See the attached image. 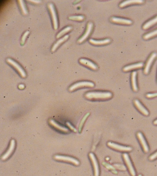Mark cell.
I'll use <instances>...</instances> for the list:
<instances>
[{"instance_id":"obj_1","label":"cell","mask_w":157,"mask_h":176,"mask_svg":"<svg viewBox=\"0 0 157 176\" xmlns=\"http://www.w3.org/2000/svg\"><path fill=\"white\" fill-rule=\"evenodd\" d=\"M112 93L110 92H90L85 94V97L88 100H104L111 98Z\"/></svg>"},{"instance_id":"obj_2","label":"cell","mask_w":157,"mask_h":176,"mask_svg":"<svg viewBox=\"0 0 157 176\" xmlns=\"http://www.w3.org/2000/svg\"><path fill=\"white\" fill-rule=\"evenodd\" d=\"M54 159L57 161L66 162L76 166L79 165L80 164V162L76 159L65 155H54Z\"/></svg>"},{"instance_id":"obj_3","label":"cell","mask_w":157,"mask_h":176,"mask_svg":"<svg viewBox=\"0 0 157 176\" xmlns=\"http://www.w3.org/2000/svg\"><path fill=\"white\" fill-rule=\"evenodd\" d=\"M47 7L50 13L54 29L57 30L58 28V20L55 7L53 3H49Z\"/></svg>"},{"instance_id":"obj_4","label":"cell","mask_w":157,"mask_h":176,"mask_svg":"<svg viewBox=\"0 0 157 176\" xmlns=\"http://www.w3.org/2000/svg\"><path fill=\"white\" fill-rule=\"evenodd\" d=\"M6 61L8 64L10 65L16 70L22 78H25L26 77V73L24 70L18 63L10 58H8L6 59Z\"/></svg>"},{"instance_id":"obj_5","label":"cell","mask_w":157,"mask_h":176,"mask_svg":"<svg viewBox=\"0 0 157 176\" xmlns=\"http://www.w3.org/2000/svg\"><path fill=\"white\" fill-rule=\"evenodd\" d=\"M95 84L93 82L89 81H82L74 84L70 87V91H73L78 89L86 88H93Z\"/></svg>"},{"instance_id":"obj_6","label":"cell","mask_w":157,"mask_h":176,"mask_svg":"<svg viewBox=\"0 0 157 176\" xmlns=\"http://www.w3.org/2000/svg\"><path fill=\"white\" fill-rule=\"evenodd\" d=\"M107 146L112 149L121 152H129L132 150V148L130 147L125 146L119 145L112 142H109L107 143Z\"/></svg>"},{"instance_id":"obj_7","label":"cell","mask_w":157,"mask_h":176,"mask_svg":"<svg viewBox=\"0 0 157 176\" xmlns=\"http://www.w3.org/2000/svg\"><path fill=\"white\" fill-rule=\"evenodd\" d=\"M93 27V23L92 22H89L88 23L87 25L86 30L85 31L84 33L78 40V43H82L88 38L91 33Z\"/></svg>"},{"instance_id":"obj_8","label":"cell","mask_w":157,"mask_h":176,"mask_svg":"<svg viewBox=\"0 0 157 176\" xmlns=\"http://www.w3.org/2000/svg\"><path fill=\"white\" fill-rule=\"evenodd\" d=\"M90 161L93 166L94 176H99L100 174L99 167L96 157L93 153H90L89 154Z\"/></svg>"},{"instance_id":"obj_9","label":"cell","mask_w":157,"mask_h":176,"mask_svg":"<svg viewBox=\"0 0 157 176\" xmlns=\"http://www.w3.org/2000/svg\"><path fill=\"white\" fill-rule=\"evenodd\" d=\"M125 162L128 167V169L130 172V173L132 176H135L136 172L134 168L132 162H131L130 159L129 155L127 153H124L122 155Z\"/></svg>"},{"instance_id":"obj_10","label":"cell","mask_w":157,"mask_h":176,"mask_svg":"<svg viewBox=\"0 0 157 176\" xmlns=\"http://www.w3.org/2000/svg\"><path fill=\"white\" fill-rule=\"evenodd\" d=\"M110 21L114 23L125 25H130L133 23V21L131 20L116 17H111Z\"/></svg>"},{"instance_id":"obj_11","label":"cell","mask_w":157,"mask_h":176,"mask_svg":"<svg viewBox=\"0 0 157 176\" xmlns=\"http://www.w3.org/2000/svg\"><path fill=\"white\" fill-rule=\"evenodd\" d=\"M157 56V53L153 52L148 58L144 67V72L145 74H148L149 73L152 64L154 61L156 59Z\"/></svg>"},{"instance_id":"obj_12","label":"cell","mask_w":157,"mask_h":176,"mask_svg":"<svg viewBox=\"0 0 157 176\" xmlns=\"http://www.w3.org/2000/svg\"><path fill=\"white\" fill-rule=\"evenodd\" d=\"M79 62L82 65L93 70L96 71L98 69V67L97 65L89 60L81 58L79 59Z\"/></svg>"},{"instance_id":"obj_13","label":"cell","mask_w":157,"mask_h":176,"mask_svg":"<svg viewBox=\"0 0 157 176\" xmlns=\"http://www.w3.org/2000/svg\"><path fill=\"white\" fill-rule=\"evenodd\" d=\"M15 147V141L14 140H12L10 142L9 147L7 151L1 156V160L3 161L6 160L9 158L14 151Z\"/></svg>"},{"instance_id":"obj_14","label":"cell","mask_w":157,"mask_h":176,"mask_svg":"<svg viewBox=\"0 0 157 176\" xmlns=\"http://www.w3.org/2000/svg\"><path fill=\"white\" fill-rule=\"evenodd\" d=\"M144 2L143 0H128L122 1L119 5V7L123 8L134 5L143 4Z\"/></svg>"},{"instance_id":"obj_15","label":"cell","mask_w":157,"mask_h":176,"mask_svg":"<svg viewBox=\"0 0 157 176\" xmlns=\"http://www.w3.org/2000/svg\"><path fill=\"white\" fill-rule=\"evenodd\" d=\"M89 42L92 45L95 46H102L106 45L111 42V40L109 38L105 39L102 40H95L93 39H90Z\"/></svg>"},{"instance_id":"obj_16","label":"cell","mask_w":157,"mask_h":176,"mask_svg":"<svg viewBox=\"0 0 157 176\" xmlns=\"http://www.w3.org/2000/svg\"><path fill=\"white\" fill-rule=\"evenodd\" d=\"M144 64L142 62L136 63V64L129 65L124 67L123 69V71L127 72L134 70L140 69L143 67Z\"/></svg>"},{"instance_id":"obj_17","label":"cell","mask_w":157,"mask_h":176,"mask_svg":"<svg viewBox=\"0 0 157 176\" xmlns=\"http://www.w3.org/2000/svg\"><path fill=\"white\" fill-rule=\"evenodd\" d=\"M137 137L139 140L140 143H141L144 151L145 153H148L149 151V148H148L147 143L143 135L141 133L139 132L137 133Z\"/></svg>"},{"instance_id":"obj_18","label":"cell","mask_w":157,"mask_h":176,"mask_svg":"<svg viewBox=\"0 0 157 176\" xmlns=\"http://www.w3.org/2000/svg\"><path fill=\"white\" fill-rule=\"evenodd\" d=\"M69 37V35H67L61 37V38L58 40L57 42L54 43L51 48V51L54 52L58 48L61 44L66 41Z\"/></svg>"},{"instance_id":"obj_19","label":"cell","mask_w":157,"mask_h":176,"mask_svg":"<svg viewBox=\"0 0 157 176\" xmlns=\"http://www.w3.org/2000/svg\"><path fill=\"white\" fill-rule=\"evenodd\" d=\"M134 104L135 105L137 108V109L139 110L140 112H141V113L144 114L145 116H148L149 114L148 110L143 106L141 104L139 101L137 100H135L134 101Z\"/></svg>"},{"instance_id":"obj_20","label":"cell","mask_w":157,"mask_h":176,"mask_svg":"<svg viewBox=\"0 0 157 176\" xmlns=\"http://www.w3.org/2000/svg\"><path fill=\"white\" fill-rule=\"evenodd\" d=\"M49 124L53 126L56 129L63 133H67L69 132V130L67 128L63 127V126L59 125V124L56 122L55 121L53 120L49 121Z\"/></svg>"},{"instance_id":"obj_21","label":"cell","mask_w":157,"mask_h":176,"mask_svg":"<svg viewBox=\"0 0 157 176\" xmlns=\"http://www.w3.org/2000/svg\"><path fill=\"white\" fill-rule=\"evenodd\" d=\"M157 23V16L150 21L146 22L143 26V29L144 30H147L151 28L153 25Z\"/></svg>"},{"instance_id":"obj_22","label":"cell","mask_w":157,"mask_h":176,"mask_svg":"<svg viewBox=\"0 0 157 176\" xmlns=\"http://www.w3.org/2000/svg\"><path fill=\"white\" fill-rule=\"evenodd\" d=\"M136 75H137V72L136 71L133 72L131 75V83L133 90L134 92H137L138 90L137 83H136Z\"/></svg>"},{"instance_id":"obj_23","label":"cell","mask_w":157,"mask_h":176,"mask_svg":"<svg viewBox=\"0 0 157 176\" xmlns=\"http://www.w3.org/2000/svg\"><path fill=\"white\" fill-rule=\"evenodd\" d=\"M18 2L20 8V10L22 13L24 15H26L28 14V11L24 1L23 0H18Z\"/></svg>"},{"instance_id":"obj_24","label":"cell","mask_w":157,"mask_h":176,"mask_svg":"<svg viewBox=\"0 0 157 176\" xmlns=\"http://www.w3.org/2000/svg\"><path fill=\"white\" fill-rule=\"evenodd\" d=\"M72 29V27L71 26H67L65 27L58 33L57 36H56V37L57 39L60 38L68 32L71 31Z\"/></svg>"},{"instance_id":"obj_25","label":"cell","mask_w":157,"mask_h":176,"mask_svg":"<svg viewBox=\"0 0 157 176\" xmlns=\"http://www.w3.org/2000/svg\"><path fill=\"white\" fill-rule=\"evenodd\" d=\"M156 36H157V29L145 34L143 36V38L144 40H148Z\"/></svg>"},{"instance_id":"obj_26","label":"cell","mask_w":157,"mask_h":176,"mask_svg":"<svg viewBox=\"0 0 157 176\" xmlns=\"http://www.w3.org/2000/svg\"><path fill=\"white\" fill-rule=\"evenodd\" d=\"M69 19L70 20L73 21H82L85 20V17L83 15H78V16H70Z\"/></svg>"},{"instance_id":"obj_27","label":"cell","mask_w":157,"mask_h":176,"mask_svg":"<svg viewBox=\"0 0 157 176\" xmlns=\"http://www.w3.org/2000/svg\"><path fill=\"white\" fill-rule=\"evenodd\" d=\"M89 115V112L85 114V115L84 116V117H83L82 119L81 122H80L79 127H78V131H79V132H81L82 129L83 125L85 123V121L86 120L87 118L88 117Z\"/></svg>"},{"instance_id":"obj_28","label":"cell","mask_w":157,"mask_h":176,"mask_svg":"<svg viewBox=\"0 0 157 176\" xmlns=\"http://www.w3.org/2000/svg\"><path fill=\"white\" fill-rule=\"evenodd\" d=\"M29 33V31L27 30L23 34L21 37V41H20V44H21L22 45H23L24 44L26 37H28Z\"/></svg>"},{"instance_id":"obj_29","label":"cell","mask_w":157,"mask_h":176,"mask_svg":"<svg viewBox=\"0 0 157 176\" xmlns=\"http://www.w3.org/2000/svg\"><path fill=\"white\" fill-rule=\"evenodd\" d=\"M66 124L71 130L74 131V132H77V130L72 125V124L69 122H66Z\"/></svg>"},{"instance_id":"obj_30","label":"cell","mask_w":157,"mask_h":176,"mask_svg":"<svg viewBox=\"0 0 157 176\" xmlns=\"http://www.w3.org/2000/svg\"><path fill=\"white\" fill-rule=\"evenodd\" d=\"M157 158V151L156 153H154L149 157V159L150 160L152 161Z\"/></svg>"},{"instance_id":"obj_31","label":"cell","mask_w":157,"mask_h":176,"mask_svg":"<svg viewBox=\"0 0 157 176\" xmlns=\"http://www.w3.org/2000/svg\"><path fill=\"white\" fill-rule=\"evenodd\" d=\"M146 96L148 98H153V97L157 96V93L148 94L146 95Z\"/></svg>"},{"instance_id":"obj_32","label":"cell","mask_w":157,"mask_h":176,"mask_svg":"<svg viewBox=\"0 0 157 176\" xmlns=\"http://www.w3.org/2000/svg\"><path fill=\"white\" fill-rule=\"evenodd\" d=\"M28 1L32 3H34V4H38L41 1L40 0H30V1Z\"/></svg>"},{"instance_id":"obj_33","label":"cell","mask_w":157,"mask_h":176,"mask_svg":"<svg viewBox=\"0 0 157 176\" xmlns=\"http://www.w3.org/2000/svg\"><path fill=\"white\" fill-rule=\"evenodd\" d=\"M24 88V86L23 84H20L18 86V88L20 89H23Z\"/></svg>"},{"instance_id":"obj_34","label":"cell","mask_w":157,"mask_h":176,"mask_svg":"<svg viewBox=\"0 0 157 176\" xmlns=\"http://www.w3.org/2000/svg\"><path fill=\"white\" fill-rule=\"evenodd\" d=\"M154 124H155V125H157V119L154 121Z\"/></svg>"},{"instance_id":"obj_35","label":"cell","mask_w":157,"mask_h":176,"mask_svg":"<svg viewBox=\"0 0 157 176\" xmlns=\"http://www.w3.org/2000/svg\"><path fill=\"white\" fill-rule=\"evenodd\" d=\"M138 176H142V175H141V174H139V175H138Z\"/></svg>"}]
</instances>
